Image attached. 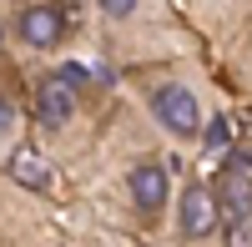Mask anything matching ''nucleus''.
Wrapping results in <instances>:
<instances>
[{"label": "nucleus", "mask_w": 252, "mask_h": 247, "mask_svg": "<svg viewBox=\"0 0 252 247\" xmlns=\"http://www.w3.org/2000/svg\"><path fill=\"white\" fill-rule=\"evenodd\" d=\"M10 126H15V111H10V106H5V101H0V136H5V131H10Z\"/></svg>", "instance_id": "obj_10"}, {"label": "nucleus", "mask_w": 252, "mask_h": 247, "mask_svg": "<svg viewBox=\"0 0 252 247\" xmlns=\"http://www.w3.org/2000/svg\"><path fill=\"white\" fill-rule=\"evenodd\" d=\"M207 152H222L227 147V141H232V126H227V116H212V121H207Z\"/></svg>", "instance_id": "obj_8"}, {"label": "nucleus", "mask_w": 252, "mask_h": 247, "mask_svg": "<svg viewBox=\"0 0 252 247\" xmlns=\"http://www.w3.org/2000/svg\"><path fill=\"white\" fill-rule=\"evenodd\" d=\"M152 111L166 131H177V136H192L202 126V111H197V96L187 91V86H161L152 96Z\"/></svg>", "instance_id": "obj_1"}, {"label": "nucleus", "mask_w": 252, "mask_h": 247, "mask_svg": "<svg viewBox=\"0 0 252 247\" xmlns=\"http://www.w3.org/2000/svg\"><path fill=\"white\" fill-rule=\"evenodd\" d=\"M212 222H217V197L207 187H187L182 192V232L202 237V232H212Z\"/></svg>", "instance_id": "obj_4"}, {"label": "nucleus", "mask_w": 252, "mask_h": 247, "mask_svg": "<svg viewBox=\"0 0 252 247\" xmlns=\"http://www.w3.org/2000/svg\"><path fill=\"white\" fill-rule=\"evenodd\" d=\"M131 197H136L141 212H157L166 202V172L161 167H136L131 172Z\"/></svg>", "instance_id": "obj_7"}, {"label": "nucleus", "mask_w": 252, "mask_h": 247, "mask_svg": "<svg viewBox=\"0 0 252 247\" xmlns=\"http://www.w3.org/2000/svg\"><path fill=\"white\" fill-rule=\"evenodd\" d=\"M61 31H66V20H61L56 5H31L26 15H20V35H26L31 46H56Z\"/></svg>", "instance_id": "obj_6"}, {"label": "nucleus", "mask_w": 252, "mask_h": 247, "mask_svg": "<svg viewBox=\"0 0 252 247\" xmlns=\"http://www.w3.org/2000/svg\"><path fill=\"white\" fill-rule=\"evenodd\" d=\"M101 5H106V15H131L136 0H101Z\"/></svg>", "instance_id": "obj_9"}, {"label": "nucleus", "mask_w": 252, "mask_h": 247, "mask_svg": "<svg viewBox=\"0 0 252 247\" xmlns=\"http://www.w3.org/2000/svg\"><path fill=\"white\" fill-rule=\"evenodd\" d=\"M10 177H15L26 192H51V182H56V167H51V161L40 156L35 147H20V152L10 156Z\"/></svg>", "instance_id": "obj_5"}, {"label": "nucleus", "mask_w": 252, "mask_h": 247, "mask_svg": "<svg viewBox=\"0 0 252 247\" xmlns=\"http://www.w3.org/2000/svg\"><path fill=\"white\" fill-rule=\"evenodd\" d=\"M71 106H76V86L66 76H51L46 86H40V96H35V121L40 126H61V121L71 116Z\"/></svg>", "instance_id": "obj_3"}, {"label": "nucleus", "mask_w": 252, "mask_h": 247, "mask_svg": "<svg viewBox=\"0 0 252 247\" xmlns=\"http://www.w3.org/2000/svg\"><path fill=\"white\" fill-rule=\"evenodd\" d=\"M252 212V177H247V156H237L232 167L222 172V187H217V217L227 222V227H237V222H247Z\"/></svg>", "instance_id": "obj_2"}]
</instances>
